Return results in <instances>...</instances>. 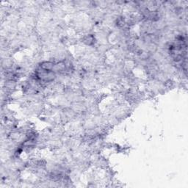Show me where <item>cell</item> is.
<instances>
[{
    "label": "cell",
    "mask_w": 188,
    "mask_h": 188,
    "mask_svg": "<svg viewBox=\"0 0 188 188\" xmlns=\"http://www.w3.org/2000/svg\"><path fill=\"white\" fill-rule=\"evenodd\" d=\"M55 66V63L50 62V61H45L43 62L40 65V68L45 71H52L53 70V67Z\"/></svg>",
    "instance_id": "obj_1"
},
{
    "label": "cell",
    "mask_w": 188,
    "mask_h": 188,
    "mask_svg": "<svg viewBox=\"0 0 188 188\" xmlns=\"http://www.w3.org/2000/svg\"><path fill=\"white\" fill-rule=\"evenodd\" d=\"M66 63H65L64 62H60L58 63H56V64H55V66H54L53 67V70L52 71H55L61 73V72L65 71H66Z\"/></svg>",
    "instance_id": "obj_2"
},
{
    "label": "cell",
    "mask_w": 188,
    "mask_h": 188,
    "mask_svg": "<svg viewBox=\"0 0 188 188\" xmlns=\"http://www.w3.org/2000/svg\"><path fill=\"white\" fill-rule=\"evenodd\" d=\"M93 38L92 35H87V36H85L84 38V42L86 44H87V45H91V44L93 43Z\"/></svg>",
    "instance_id": "obj_3"
}]
</instances>
